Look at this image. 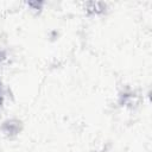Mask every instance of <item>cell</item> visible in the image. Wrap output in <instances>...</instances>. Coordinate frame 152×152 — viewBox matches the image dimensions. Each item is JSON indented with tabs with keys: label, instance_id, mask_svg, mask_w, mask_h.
I'll return each mask as SVG.
<instances>
[{
	"label": "cell",
	"instance_id": "6da1fadb",
	"mask_svg": "<svg viewBox=\"0 0 152 152\" xmlns=\"http://www.w3.org/2000/svg\"><path fill=\"white\" fill-rule=\"evenodd\" d=\"M23 126L24 125H23L21 120L15 119V118H11V119H7L2 122L1 131L6 137L14 138L23 131Z\"/></svg>",
	"mask_w": 152,
	"mask_h": 152
},
{
	"label": "cell",
	"instance_id": "5b68a950",
	"mask_svg": "<svg viewBox=\"0 0 152 152\" xmlns=\"http://www.w3.org/2000/svg\"><path fill=\"white\" fill-rule=\"evenodd\" d=\"M2 101H4V97H2V95H1V93H0V107H1V104H2Z\"/></svg>",
	"mask_w": 152,
	"mask_h": 152
},
{
	"label": "cell",
	"instance_id": "277c9868",
	"mask_svg": "<svg viewBox=\"0 0 152 152\" xmlns=\"http://www.w3.org/2000/svg\"><path fill=\"white\" fill-rule=\"evenodd\" d=\"M5 58H6V51L4 49H0V64L5 61Z\"/></svg>",
	"mask_w": 152,
	"mask_h": 152
},
{
	"label": "cell",
	"instance_id": "7a4b0ae2",
	"mask_svg": "<svg viewBox=\"0 0 152 152\" xmlns=\"http://www.w3.org/2000/svg\"><path fill=\"white\" fill-rule=\"evenodd\" d=\"M106 7L107 5L102 1H89V2H86V11L89 13V14H102L104 11H106Z\"/></svg>",
	"mask_w": 152,
	"mask_h": 152
},
{
	"label": "cell",
	"instance_id": "3957f363",
	"mask_svg": "<svg viewBox=\"0 0 152 152\" xmlns=\"http://www.w3.org/2000/svg\"><path fill=\"white\" fill-rule=\"evenodd\" d=\"M43 5H44V2H42V1H30V2H27V6L31 10H34V11H40L43 8Z\"/></svg>",
	"mask_w": 152,
	"mask_h": 152
}]
</instances>
